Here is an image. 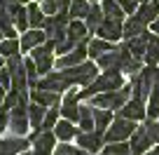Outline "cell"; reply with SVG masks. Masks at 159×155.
Here are the masks:
<instances>
[{"label":"cell","mask_w":159,"mask_h":155,"mask_svg":"<svg viewBox=\"0 0 159 155\" xmlns=\"http://www.w3.org/2000/svg\"><path fill=\"white\" fill-rule=\"evenodd\" d=\"M152 31H154V33H157V35H159V17H157V19H154V21H152Z\"/></svg>","instance_id":"f6af8a7d"},{"label":"cell","mask_w":159,"mask_h":155,"mask_svg":"<svg viewBox=\"0 0 159 155\" xmlns=\"http://www.w3.org/2000/svg\"><path fill=\"white\" fill-rule=\"evenodd\" d=\"M19 50H21V42L16 40V38H5V40L0 42V54L5 56V59L19 54Z\"/></svg>","instance_id":"d590c367"},{"label":"cell","mask_w":159,"mask_h":155,"mask_svg":"<svg viewBox=\"0 0 159 155\" xmlns=\"http://www.w3.org/2000/svg\"><path fill=\"white\" fill-rule=\"evenodd\" d=\"M119 115H122V118H129V120H143V118H148V108L143 106L140 99H129L119 108Z\"/></svg>","instance_id":"5bb4252c"},{"label":"cell","mask_w":159,"mask_h":155,"mask_svg":"<svg viewBox=\"0 0 159 155\" xmlns=\"http://www.w3.org/2000/svg\"><path fill=\"white\" fill-rule=\"evenodd\" d=\"M103 19H105V12H103V7L101 5H91V10H89V14H87V28L89 31H98V26L103 24Z\"/></svg>","instance_id":"83f0119b"},{"label":"cell","mask_w":159,"mask_h":155,"mask_svg":"<svg viewBox=\"0 0 159 155\" xmlns=\"http://www.w3.org/2000/svg\"><path fill=\"white\" fill-rule=\"evenodd\" d=\"M10 12H12V17H14L16 28H19L21 33H26L28 26H30V21H28V5H24V2H14V5H10Z\"/></svg>","instance_id":"ffe728a7"},{"label":"cell","mask_w":159,"mask_h":155,"mask_svg":"<svg viewBox=\"0 0 159 155\" xmlns=\"http://www.w3.org/2000/svg\"><path fill=\"white\" fill-rule=\"evenodd\" d=\"M145 127H148V132H150V134H152L154 143H159V120H150V118H148V122H145Z\"/></svg>","instance_id":"60d3db41"},{"label":"cell","mask_w":159,"mask_h":155,"mask_svg":"<svg viewBox=\"0 0 159 155\" xmlns=\"http://www.w3.org/2000/svg\"><path fill=\"white\" fill-rule=\"evenodd\" d=\"M101 7H103L105 17H110V19H122V17L126 14L124 7L119 5L117 0H103V2H101Z\"/></svg>","instance_id":"836d02e7"},{"label":"cell","mask_w":159,"mask_h":155,"mask_svg":"<svg viewBox=\"0 0 159 155\" xmlns=\"http://www.w3.org/2000/svg\"><path fill=\"white\" fill-rule=\"evenodd\" d=\"M59 70L63 73L68 87H73V85H84L87 87L98 78V64H94V61H82V64L73 66V68H59Z\"/></svg>","instance_id":"3957f363"},{"label":"cell","mask_w":159,"mask_h":155,"mask_svg":"<svg viewBox=\"0 0 159 155\" xmlns=\"http://www.w3.org/2000/svg\"><path fill=\"white\" fill-rule=\"evenodd\" d=\"M87 33H89L87 24H82L80 19H73V21L68 24V35H66V38H68V40L77 47L80 42H87Z\"/></svg>","instance_id":"d6986e66"},{"label":"cell","mask_w":159,"mask_h":155,"mask_svg":"<svg viewBox=\"0 0 159 155\" xmlns=\"http://www.w3.org/2000/svg\"><path fill=\"white\" fill-rule=\"evenodd\" d=\"M5 92H7V90H5V87H2V85H0V106H2V101H5V96H7Z\"/></svg>","instance_id":"ee69618b"},{"label":"cell","mask_w":159,"mask_h":155,"mask_svg":"<svg viewBox=\"0 0 159 155\" xmlns=\"http://www.w3.org/2000/svg\"><path fill=\"white\" fill-rule=\"evenodd\" d=\"M101 155H131V146L126 141H115L101 148Z\"/></svg>","instance_id":"1f68e13d"},{"label":"cell","mask_w":159,"mask_h":155,"mask_svg":"<svg viewBox=\"0 0 159 155\" xmlns=\"http://www.w3.org/2000/svg\"><path fill=\"white\" fill-rule=\"evenodd\" d=\"M47 14L42 10V5H38V0L35 2H28V21H30V28H42L45 24Z\"/></svg>","instance_id":"484cf974"},{"label":"cell","mask_w":159,"mask_h":155,"mask_svg":"<svg viewBox=\"0 0 159 155\" xmlns=\"http://www.w3.org/2000/svg\"><path fill=\"white\" fill-rule=\"evenodd\" d=\"M145 21H140L136 14H131L129 19L124 21V38L126 40H131V38H138V35H143L145 33Z\"/></svg>","instance_id":"cb8c5ba5"},{"label":"cell","mask_w":159,"mask_h":155,"mask_svg":"<svg viewBox=\"0 0 159 155\" xmlns=\"http://www.w3.org/2000/svg\"><path fill=\"white\" fill-rule=\"evenodd\" d=\"M148 118L150 120H159V82L152 87L148 99Z\"/></svg>","instance_id":"d6a6232c"},{"label":"cell","mask_w":159,"mask_h":155,"mask_svg":"<svg viewBox=\"0 0 159 155\" xmlns=\"http://www.w3.org/2000/svg\"><path fill=\"white\" fill-rule=\"evenodd\" d=\"M26 73H28V85H30V87H38V75H40V70H38V66H35L33 59L26 61Z\"/></svg>","instance_id":"f35d334b"},{"label":"cell","mask_w":159,"mask_h":155,"mask_svg":"<svg viewBox=\"0 0 159 155\" xmlns=\"http://www.w3.org/2000/svg\"><path fill=\"white\" fill-rule=\"evenodd\" d=\"M5 129H10V110L0 106V134Z\"/></svg>","instance_id":"b9f144b4"},{"label":"cell","mask_w":159,"mask_h":155,"mask_svg":"<svg viewBox=\"0 0 159 155\" xmlns=\"http://www.w3.org/2000/svg\"><path fill=\"white\" fill-rule=\"evenodd\" d=\"M117 2L124 7L126 14H136V0H117Z\"/></svg>","instance_id":"7bdbcfd3"},{"label":"cell","mask_w":159,"mask_h":155,"mask_svg":"<svg viewBox=\"0 0 159 155\" xmlns=\"http://www.w3.org/2000/svg\"><path fill=\"white\" fill-rule=\"evenodd\" d=\"M94 118H96V132L98 134H105V129L112 122V110L108 108H94Z\"/></svg>","instance_id":"f1b7e54d"},{"label":"cell","mask_w":159,"mask_h":155,"mask_svg":"<svg viewBox=\"0 0 159 155\" xmlns=\"http://www.w3.org/2000/svg\"><path fill=\"white\" fill-rule=\"evenodd\" d=\"M30 127V118H28V104L21 101L16 108L10 110V134L12 136H24Z\"/></svg>","instance_id":"ba28073f"},{"label":"cell","mask_w":159,"mask_h":155,"mask_svg":"<svg viewBox=\"0 0 159 155\" xmlns=\"http://www.w3.org/2000/svg\"><path fill=\"white\" fill-rule=\"evenodd\" d=\"M87 47H89V56H91V59H98V56H103L105 52L115 50L112 42H110V40H103V38H98V40H91Z\"/></svg>","instance_id":"f546056e"},{"label":"cell","mask_w":159,"mask_h":155,"mask_svg":"<svg viewBox=\"0 0 159 155\" xmlns=\"http://www.w3.org/2000/svg\"><path fill=\"white\" fill-rule=\"evenodd\" d=\"M0 85L5 87V90H12V73H10V68H0Z\"/></svg>","instance_id":"ab89813d"},{"label":"cell","mask_w":159,"mask_h":155,"mask_svg":"<svg viewBox=\"0 0 159 155\" xmlns=\"http://www.w3.org/2000/svg\"><path fill=\"white\" fill-rule=\"evenodd\" d=\"M54 134H56V139H59V141H70V139H75L80 132H77V127L73 125V120H66V118H63V120L56 122Z\"/></svg>","instance_id":"603a6c76"},{"label":"cell","mask_w":159,"mask_h":155,"mask_svg":"<svg viewBox=\"0 0 159 155\" xmlns=\"http://www.w3.org/2000/svg\"><path fill=\"white\" fill-rule=\"evenodd\" d=\"M54 155H89V150H84L82 146H70L68 141H63L61 146H56L54 148Z\"/></svg>","instance_id":"74e56055"},{"label":"cell","mask_w":159,"mask_h":155,"mask_svg":"<svg viewBox=\"0 0 159 155\" xmlns=\"http://www.w3.org/2000/svg\"><path fill=\"white\" fill-rule=\"evenodd\" d=\"M138 129L136 127V120H129V118H115L112 122H110V127L105 129L103 139L108 141V143H115V141H126L129 136H134V132Z\"/></svg>","instance_id":"5b68a950"},{"label":"cell","mask_w":159,"mask_h":155,"mask_svg":"<svg viewBox=\"0 0 159 155\" xmlns=\"http://www.w3.org/2000/svg\"><path fill=\"white\" fill-rule=\"evenodd\" d=\"M96 33H98L103 40L117 42L119 38H124V24H122V19H110V17H105L103 24L98 26V31H96Z\"/></svg>","instance_id":"30bf717a"},{"label":"cell","mask_w":159,"mask_h":155,"mask_svg":"<svg viewBox=\"0 0 159 155\" xmlns=\"http://www.w3.org/2000/svg\"><path fill=\"white\" fill-rule=\"evenodd\" d=\"M0 33H2V31H0ZM0 42H2V35H0Z\"/></svg>","instance_id":"681fc988"},{"label":"cell","mask_w":159,"mask_h":155,"mask_svg":"<svg viewBox=\"0 0 159 155\" xmlns=\"http://www.w3.org/2000/svg\"><path fill=\"white\" fill-rule=\"evenodd\" d=\"M59 113H61L59 106H52V108H47L45 122H42V132H52V129H54L56 122H59Z\"/></svg>","instance_id":"8d00e7d4"},{"label":"cell","mask_w":159,"mask_h":155,"mask_svg":"<svg viewBox=\"0 0 159 155\" xmlns=\"http://www.w3.org/2000/svg\"><path fill=\"white\" fill-rule=\"evenodd\" d=\"M80 127L82 132H96L94 106H80Z\"/></svg>","instance_id":"d4e9b609"},{"label":"cell","mask_w":159,"mask_h":155,"mask_svg":"<svg viewBox=\"0 0 159 155\" xmlns=\"http://www.w3.org/2000/svg\"><path fill=\"white\" fill-rule=\"evenodd\" d=\"M30 99H33L35 104H40V106H47V108H52V106H59V104H61L59 92H54V90H42V87H33V92H30Z\"/></svg>","instance_id":"2e32d148"},{"label":"cell","mask_w":159,"mask_h":155,"mask_svg":"<svg viewBox=\"0 0 159 155\" xmlns=\"http://www.w3.org/2000/svg\"><path fill=\"white\" fill-rule=\"evenodd\" d=\"M77 146H82L89 153H98L101 146H103V134L98 132H80L77 134Z\"/></svg>","instance_id":"e0dca14e"},{"label":"cell","mask_w":159,"mask_h":155,"mask_svg":"<svg viewBox=\"0 0 159 155\" xmlns=\"http://www.w3.org/2000/svg\"><path fill=\"white\" fill-rule=\"evenodd\" d=\"M159 82V68L154 64H148L145 68H140L136 75H131V94L134 99H150V92L152 87Z\"/></svg>","instance_id":"6da1fadb"},{"label":"cell","mask_w":159,"mask_h":155,"mask_svg":"<svg viewBox=\"0 0 159 155\" xmlns=\"http://www.w3.org/2000/svg\"><path fill=\"white\" fill-rule=\"evenodd\" d=\"M30 146L28 139L24 136H10V139H0V155H21Z\"/></svg>","instance_id":"7c38bea8"},{"label":"cell","mask_w":159,"mask_h":155,"mask_svg":"<svg viewBox=\"0 0 159 155\" xmlns=\"http://www.w3.org/2000/svg\"><path fill=\"white\" fill-rule=\"evenodd\" d=\"M7 68H10V73H12V90H16V92H21V94H28V73H26V61L21 59L19 54H14V56H10L7 59Z\"/></svg>","instance_id":"8992f818"},{"label":"cell","mask_w":159,"mask_h":155,"mask_svg":"<svg viewBox=\"0 0 159 155\" xmlns=\"http://www.w3.org/2000/svg\"><path fill=\"white\" fill-rule=\"evenodd\" d=\"M131 96V85L126 87H119V90H110V92H101V94L91 96V106L94 108H122V106L129 101Z\"/></svg>","instance_id":"277c9868"},{"label":"cell","mask_w":159,"mask_h":155,"mask_svg":"<svg viewBox=\"0 0 159 155\" xmlns=\"http://www.w3.org/2000/svg\"><path fill=\"white\" fill-rule=\"evenodd\" d=\"M45 115H47V106H40V104H28V118H30V127L35 129V134L42 132V122H45Z\"/></svg>","instance_id":"44dd1931"},{"label":"cell","mask_w":159,"mask_h":155,"mask_svg":"<svg viewBox=\"0 0 159 155\" xmlns=\"http://www.w3.org/2000/svg\"><path fill=\"white\" fill-rule=\"evenodd\" d=\"M47 42V33L45 28H30L21 35V52H33L38 45Z\"/></svg>","instance_id":"4fadbf2b"},{"label":"cell","mask_w":159,"mask_h":155,"mask_svg":"<svg viewBox=\"0 0 159 155\" xmlns=\"http://www.w3.org/2000/svg\"><path fill=\"white\" fill-rule=\"evenodd\" d=\"M136 17H138L140 21H145V24L154 21L159 17V0H145L143 5L136 10Z\"/></svg>","instance_id":"7402d4cb"},{"label":"cell","mask_w":159,"mask_h":155,"mask_svg":"<svg viewBox=\"0 0 159 155\" xmlns=\"http://www.w3.org/2000/svg\"><path fill=\"white\" fill-rule=\"evenodd\" d=\"M89 10H91V5L87 2V0H73L68 12H70V17H73V19H87Z\"/></svg>","instance_id":"e575fe53"},{"label":"cell","mask_w":159,"mask_h":155,"mask_svg":"<svg viewBox=\"0 0 159 155\" xmlns=\"http://www.w3.org/2000/svg\"><path fill=\"white\" fill-rule=\"evenodd\" d=\"M89 42H80L75 50H70L68 54H63V56H59L56 59V68H73V66H77V64H82V61L89 56Z\"/></svg>","instance_id":"9c48e42d"},{"label":"cell","mask_w":159,"mask_h":155,"mask_svg":"<svg viewBox=\"0 0 159 155\" xmlns=\"http://www.w3.org/2000/svg\"><path fill=\"white\" fill-rule=\"evenodd\" d=\"M145 61L148 64H159V35L150 33V40H148V52H145Z\"/></svg>","instance_id":"4dcf8cb0"},{"label":"cell","mask_w":159,"mask_h":155,"mask_svg":"<svg viewBox=\"0 0 159 155\" xmlns=\"http://www.w3.org/2000/svg\"><path fill=\"white\" fill-rule=\"evenodd\" d=\"M91 2H96V0H91Z\"/></svg>","instance_id":"f907efd6"},{"label":"cell","mask_w":159,"mask_h":155,"mask_svg":"<svg viewBox=\"0 0 159 155\" xmlns=\"http://www.w3.org/2000/svg\"><path fill=\"white\" fill-rule=\"evenodd\" d=\"M0 31L5 38H14L16 35V24H14V17H12L10 7L0 0Z\"/></svg>","instance_id":"ac0fdd59"},{"label":"cell","mask_w":159,"mask_h":155,"mask_svg":"<svg viewBox=\"0 0 159 155\" xmlns=\"http://www.w3.org/2000/svg\"><path fill=\"white\" fill-rule=\"evenodd\" d=\"M54 50H56V42H52V40H47L45 45H38L33 50V56H30V59L35 61L40 75L52 73V68H54Z\"/></svg>","instance_id":"52a82bcc"},{"label":"cell","mask_w":159,"mask_h":155,"mask_svg":"<svg viewBox=\"0 0 159 155\" xmlns=\"http://www.w3.org/2000/svg\"><path fill=\"white\" fill-rule=\"evenodd\" d=\"M5 66H7V59H5L2 54H0V68H5Z\"/></svg>","instance_id":"bcb514c9"},{"label":"cell","mask_w":159,"mask_h":155,"mask_svg":"<svg viewBox=\"0 0 159 155\" xmlns=\"http://www.w3.org/2000/svg\"><path fill=\"white\" fill-rule=\"evenodd\" d=\"M80 94H75V92H68L63 99V104H61V115H63L66 120H73V122H80Z\"/></svg>","instance_id":"9a60e30c"},{"label":"cell","mask_w":159,"mask_h":155,"mask_svg":"<svg viewBox=\"0 0 159 155\" xmlns=\"http://www.w3.org/2000/svg\"><path fill=\"white\" fill-rule=\"evenodd\" d=\"M70 2H73V0H42V10H45L47 17L61 14V12L70 10Z\"/></svg>","instance_id":"4316f807"},{"label":"cell","mask_w":159,"mask_h":155,"mask_svg":"<svg viewBox=\"0 0 159 155\" xmlns=\"http://www.w3.org/2000/svg\"><path fill=\"white\" fill-rule=\"evenodd\" d=\"M148 155H159V146H157V148H152V150H148Z\"/></svg>","instance_id":"7dc6e473"},{"label":"cell","mask_w":159,"mask_h":155,"mask_svg":"<svg viewBox=\"0 0 159 155\" xmlns=\"http://www.w3.org/2000/svg\"><path fill=\"white\" fill-rule=\"evenodd\" d=\"M124 87V80H122V73L119 70H103V73L96 78L91 85H87V90L80 92V99H91V96L101 94V92H110V90H119Z\"/></svg>","instance_id":"7a4b0ae2"},{"label":"cell","mask_w":159,"mask_h":155,"mask_svg":"<svg viewBox=\"0 0 159 155\" xmlns=\"http://www.w3.org/2000/svg\"><path fill=\"white\" fill-rule=\"evenodd\" d=\"M154 143V139H152V134L148 132V127H138V129L134 132V136H131V155H148V150H150V146Z\"/></svg>","instance_id":"8fae6325"},{"label":"cell","mask_w":159,"mask_h":155,"mask_svg":"<svg viewBox=\"0 0 159 155\" xmlns=\"http://www.w3.org/2000/svg\"><path fill=\"white\" fill-rule=\"evenodd\" d=\"M21 155H33V153H21Z\"/></svg>","instance_id":"c3c4849f"}]
</instances>
